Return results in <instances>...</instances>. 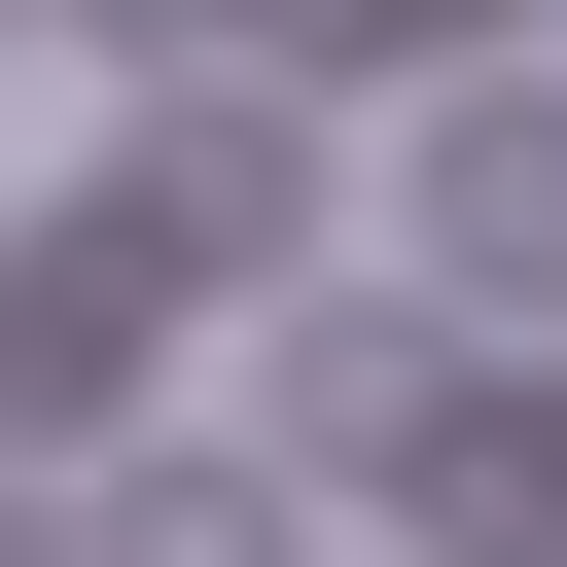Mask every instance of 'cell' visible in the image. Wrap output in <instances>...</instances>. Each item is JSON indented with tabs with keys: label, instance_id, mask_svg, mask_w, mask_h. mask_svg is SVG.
Returning <instances> with one entry per match:
<instances>
[{
	"label": "cell",
	"instance_id": "obj_1",
	"mask_svg": "<svg viewBox=\"0 0 567 567\" xmlns=\"http://www.w3.org/2000/svg\"><path fill=\"white\" fill-rule=\"evenodd\" d=\"M142 284H177L142 213H35V248H0V461H71V425L142 390Z\"/></svg>",
	"mask_w": 567,
	"mask_h": 567
},
{
	"label": "cell",
	"instance_id": "obj_2",
	"mask_svg": "<svg viewBox=\"0 0 567 567\" xmlns=\"http://www.w3.org/2000/svg\"><path fill=\"white\" fill-rule=\"evenodd\" d=\"M425 284H461V319H567V71L425 142Z\"/></svg>",
	"mask_w": 567,
	"mask_h": 567
},
{
	"label": "cell",
	"instance_id": "obj_3",
	"mask_svg": "<svg viewBox=\"0 0 567 567\" xmlns=\"http://www.w3.org/2000/svg\"><path fill=\"white\" fill-rule=\"evenodd\" d=\"M142 248L284 284V248H319V142H284V106H177V142H142Z\"/></svg>",
	"mask_w": 567,
	"mask_h": 567
},
{
	"label": "cell",
	"instance_id": "obj_4",
	"mask_svg": "<svg viewBox=\"0 0 567 567\" xmlns=\"http://www.w3.org/2000/svg\"><path fill=\"white\" fill-rule=\"evenodd\" d=\"M425 390H461V354H425L390 284H319V319H284V461H425Z\"/></svg>",
	"mask_w": 567,
	"mask_h": 567
},
{
	"label": "cell",
	"instance_id": "obj_5",
	"mask_svg": "<svg viewBox=\"0 0 567 567\" xmlns=\"http://www.w3.org/2000/svg\"><path fill=\"white\" fill-rule=\"evenodd\" d=\"M71 567H284V461H142V496H106Z\"/></svg>",
	"mask_w": 567,
	"mask_h": 567
},
{
	"label": "cell",
	"instance_id": "obj_6",
	"mask_svg": "<svg viewBox=\"0 0 567 567\" xmlns=\"http://www.w3.org/2000/svg\"><path fill=\"white\" fill-rule=\"evenodd\" d=\"M106 35H142V71H248V0H106Z\"/></svg>",
	"mask_w": 567,
	"mask_h": 567
},
{
	"label": "cell",
	"instance_id": "obj_7",
	"mask_svg": "<svg viewBox=\"0 0 567 567\" xmlns=\"http://www.w3.org/2000/svg\"><path fill=\"white\" fill-rule=\"evenodd\" d=\"M0 567H71V496H35V461H0Z\"/></svg>",
	"mask_w": 567,
	"mask_h": 567
},
{
	"label": "cell",
	"instance_id": "obj_8",
	"mask_svg": "<svg viewBox=\"0 0 567 567\" xmlns=\"http://www.w3.org/2000/svg\"><path fill=\"white\" fill-rule=\"evenodd\" d=\"M319 71H354V0H319Z\"/></svg>",
	"mask_w": 567,
	"mask_h": 567
},
{
	"label": "cell",
	"instance_id": "obj_9",
	"mask_svg": "<svg viewBox=\"0 0 567 567\" xmlns=\"http://www.w3.org/2000/svg\"><path fill=\"white\" fill-rule=\"evenodd\" d=\"M0 35H35V0H0Z\"/></svg>",
	"mask_w": 567,
	"mask_h": 567
}]
</instances>
